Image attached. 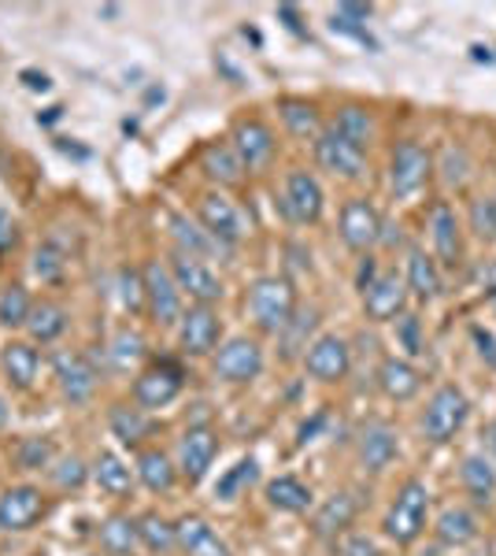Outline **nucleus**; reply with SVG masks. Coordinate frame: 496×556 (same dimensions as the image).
Masks as SVG:
<instances>
[{
    "instance_id": "f257e3e1",
    "label": "nucleus",
    "mask_w": 496,
    "mask_h": 556,
    "mask_svg": "<svg viewBox=\"0 0 496 556\" xmlns=\"http://www.w3.org/2000/svg\"><path fill=\"white\" fill-rule=\"evenodd\" d=\"M249 319L259 334H282L290 327V319L296 316V290L290 278L282 275H264L252 282L249 290Z\"/></svg>"
},
{
    "instance_id": "f03ea898",
    "label": "nucleus",
    "mask_w": 496,
    "mask_h": 556,
    "mask_svg": "<svg viewBox=\"0 0 496 556\" xmlns=\"http://www.w3.org/2000/svg\"><path fill=\"white\" fill-rule=\"evenodd\" d=\"M427 513H430V490L422 479H408L396 493V501L390 505V513L382 519V531L396 545H411L419 542V534L427 531Z\"/></svg>"
},
{
    "instance_id": "7ed1b4c3",
    "label": "nucleus",
    "mask_w": 496,
    "mask_h": 556,
    "mask_svg": "<svg viewBox=\"0 0 496 556\" xmlns=\"http://www.w3.org/2000/svg\"><path fill=\"white\" fill-rule=\"evenodd\" d=\"M186 390V371L178 361L170 356H160V361L145 364L133 379V405L145 412H160L167 405H175Z\"/></svg>"
},
{
    "instance_id": "20e7f679",
    "label": "nucleus",
    "mask_w": 496,
    "mask_h": 556,
    "mask_svg": "<svg viewBox=\"0 0 496 556\" xmlns=\"http://www.w3.org/2000/svg\"><path fill=\"white\" fill-rule=\"evenodd\" d=\"M141 275H145L149 319L156 323V327H178L186 316V298H182V290H178L175 275H170V267L164 260H149V264L141 267Z\"/></svg>"
},
{
    "instance_id": "39448f33",
    "label": "nucleus",
    "mask_w": 496,
    "mask_h": 556,
    "mask_svg": "<svg viewBox=\"0 0 496 556\" xmlns=\"http://www.w3.org/2000/svg\"><path fill=\"white\" fill-rule=\"evenodd\" d=\"M467 416H471L467 393L459 390V386H441L434 397H430L427 412H422V434H427V442L445 445L463 430Z\"/></svg>"
},
{
    "instance_id": "423d86ee",
    "label": "nucleus",
    "mask_w": 496,
    "mask_h": 556,
    "mask_svg": "<svg viewBox=\"0 0 496 556\" xmlns=\"http://www.w3.org/2000/svg\"><path fill=\"white\" fill-rule=\"evenodd\" d=\"M430 172H434V156H430L427 146L419 141H396L393 156H390V193L396 201H408L427 186Z\"/></svg>"
},
{
    "instance_id": "0eeeda50",
    "label": "nucleus",
    "mask_w": 496,
    "mask_h": 556,
    "mask_svg": "<svg viewBox=\"0 0 496 556\" xmlns=\"http://www.w3.org/2000/svg\"><path fill=\"white\" fill-rule=\"evenodd\" d=\"M327 212V193H322L319 178L308 167H293L285 175V190H282V215L296 227H315Z\"/></svg>"
},
{
    "instance_id": "6e6552de",
    "label": "nucleus",
    "mask_w": 496,
    "mask_h": 556,
    "mask_svg": "<svg viewBox=\"0 0 496 556\" xmlns=\"http://www.w3.org/2000/svg\"><path fill=\"white\" fill-rule=\"evenodd\" d=\"M52 375H56V386L67 405H89L97 397V386H101L97 364L86 353H71V349L52 353Z\"/></svg>"
},
{
    "instance_id": "1a4fd4ad",
    "label": "nucleus",
    "mask_w": 496,
    "mask_h": 556,
    "mask_svg": "<svg viewBox=\"0 0 496 556\" xmlns=\"http://www.w3.org/2000/svg\"><path fill=\"white\" fill-rule=\"evenodd\" d=\"M212 367H215V379H222L230 386H249V382H256L267 367L264 345H259L256 338L238 334V338H230L227 345H219Z\"/></svg>"
},
{
    "instance_id": "9d476101",
    "label": "nucleus",
    "mask_w": 496,
    "mask_h": 556,
    "mask_svg": "<svg viewBox=\"0 0 496 556\" xmlns=\"http://www.w3.org/2000/svg\"><path fill=\"white\" fill-rule=\"evenodd\" d=\"M49 516V497L23 482V486H8L0 493V531L4 534H26Z\"/></svg>"
},
{
    "instance_id": "9b49d317",
    "label": "nucleus",
    "mask_w": 496,
    "mask_h": 556,
    "mask_svg": "<svg viewBox=\"0 0 496 556\" xmlns=\"http://www.w3.org/2000/svg\"><path fill=\"white\" fill-rule=\"evenodd\" d=\"M196 219H201V227L212 235L219 245H241V241L249 238V223L245 215H241L238 204L230 201V197L222 193H204L201 204H196Z\"/></svg>"
},
{
    "instance_id": "f8f14e48",
    "label": "nucleus",
    "mask_w": 496,
    "mask_h": 556,
    "mask_svg": "<svg viewBox=\"0 0 496 556\" xmlns=\"http://www.w3.org/2000/svg\"><path fill=\"white\" fill-rule=\"evenodd\" d=\"M170 275H175L178 290L182 298H189L193 304H215L222 301V278L215 275V267L207 260H196V256H186V253H175L167 260Z\"/></svg>"
},
{
    "instance_id": "ddd939ff",
    "label": "nucleus",
    "mask_w": 496,
    "mask_h": 556,
    "mask_svg": "<svg viewBox=\"0 0 496 556\" xmlns=\"http://www.w3.org/2000/svg\"><path fill=\"white\" fill-rule=\"evenodd\" d=\"M304 371L315 382H345L352 371V349L345 338L338 334H319L315 342L304 349Z\"/></svg>"
},
{
    "instance_id": "4468645a",
    "label": "nucleus",
    "mask_w": 496,
    "mask_h": 556,
    "mask_svg": "<svg viewBox=\"0 0 496 556\" xmlns=\"http://www.w3.org/2000/svg\"><path fill=\"white\" fill-rule=\"evenodd\" d=\"M315 160H319L322 172H330L333 178H345V182H356V178L367 175V152L345 141L333 127L315 138Z\"/></svg>"
},
{
    "instance_id": "2eb2a0df",
    "label": "nucleus",
    "mask_w": 496,
    "mask_h": 556,
    "mask_svg": "<svg viewBox=\"0 0 496 556\" xmlns=\"http://www.w3.org/2000/svg\"><path fill=\"white\" fill-rule=\"evenodd\" d=\"M230 146L238 149L245 172H267L278 156V138L264 119H241L230 134Z\"/></svg>"
},
{
    "instance_id": "dca6fc26",
    "label": "nucleus",
    "mask_w": 496,
    "mask_h": 556,
    "mask_svg": "<svg viewBox=\"0 0 496 556\" xmlns=\"http://www.w3.org/2000/svg\"><path fill=\"white\" fill-rule=\"evenodd\" d=\"M382 238V215L367 197H352L341 208V241L352 253H371Z\"/></svg>"
},
{
    "instance_id": "f3484780",
    "label": "nucleus",
    "mask_w": 496,
    "mask_h": 556,
    "mask_svg": "<svg viewBox=\"0 0 496 556\" xmlns=\"http://www.w3.org/2000/svg\"><path fill=\"white\" fill-rule=\"evenodd\" d=\"M222 334V319L212 304H189L182 323H178V345L186 356H207L219 345Z\"/></svg>"
},
{
    "instance_id": "a211bd4d",
    "label": "nucleus",
    "mask_w": 496,
    "mask_h": 556,
    "mask_svg": "<svg viewBox=\"0 0 496 556\" xmlns=\"http://www.w3.org/2000/svg\"><path fill=\"white\" fill-rule=\"evenodd\" d=\"M219 456V434L212 427H189L178 438V475L186 482H201Z\"/></svg>"
},
{
    "instance_id": "6ab92c4d",
    "label": "nucleus",
    "mask_w": 496,
    "mask_h": 556,
    "mask_svg": "<svg viewBox=\"0 0 496 556\" xmlns=\"http://www.w3.org/2000/svg\"><path fill=\"white\" fill-rule=\"evenodd\" d=\"M404 304H408V286L396 271H378L374 282L364 290V312L374 323H390L404 316Z\"/></svg>"
},
{
    "instance_id": "aec40b11",
    "label": "nucleus",
    "mask_w": 496,
    "mask_h": 556,
    "mask_svg": "<svg viewBox=\"0 0 496 556\" xmlns=\"http://www.w3.org/2000/svg\"><path fill=\"white\" fill-rule=\"evenodd\" d=\"M356 453H359V464H364V471L382 475L396 460V456H400V438H396V430L390 424L374 419V424H367L364 430H359Z\"/></svg>"
},
{
    "instance_id": "412c9836",
    "label": "nucleus",
    "mask_w": 496,
    "mask_h": 556,
    "mask_svg": "<svg viewBox=\"0 0 496 556\" xmlns=\"http://www.w3.org/2000/svg\"><path fill=\"white\" fill-rule=\"evenodd\" d=\"M430 241H434V260L441 267L463 264V241H459V219L448 201H434L430 208Z\"/></svg>"
},
{
    "instance_id": "4be33fe9",
    "label": "nucleus",
    "mask_w": 496,
    "mask_h": 556,
    "mask_svg": "<svg viewBox=\"0 0 496 556\" xmlns=\"http://www.w3.org/2000/svg\"><path fill=\"white\" fill-rule=\"evenodd\" d=\"M0 371H4V379L12 390L20 393H30L34 382H38L41 375V353L34 342H23V338H12L4 349H0Z\"/></svg>"
},
{
    "instance_id": "5701e85b",
    "label": "nucleus",
    "mask_w": 496,
    "mask_h": 556,
    "mask_svg": "<svg viewBox=\"0 0 496 556\" xmlns=\"http://www.w3.org/2000/svg\"><path fill=\"white\" fill-rule=\"evenodd\" d=\"M175 534H178V549L186 556H233V549L222 542L219 531L204 516H182L175 523Z\"/></svg>"
},
{
    "instance_id": "b1692460",
    "label": "nucleus",
    "mask_w": 496,
    "mask_h": 556,
    "mask_svg": "<svg viewBox=\"0 0 496 556\" xmlns=\"http://www.w3.org/2000/svg\"><path fill=\"white\" fill-rule=\"evenodd\" d=\"M378 390H382L390 401H396V405L419 397V390H422L419 367L411 361H404V356H385L382 367H378Z\"/></svg>"
},
{
    "instance_id": "393cba45",
    "label": "nucleus",
    "mask_w": 496,
    "mask_h": 556,
    "mask_svg": "<svg viewBox=\"0 0 496 556\" xmlns=\"http://www.w3.org/2000/svg\"><path fill=\"white\" fill-rule=\"evenodd\" d=\"M201 172L212 178L215 186H241L245 182V164H241L238 149L227 141H207L201 149Z\"/></svg>"
},
{
    "instance_id": "a878e982",
    "label": "nucleus",
    "mask_w": 496,
    "mask_h": 556,
    "mask_svg": "<svg viewBox=\"0 0 496 556\" xmlns=\"http://www.w3.org/2000/svg\"><path fill=\"white\" fill-rule=\"evenodd\" d=\"M71 327V312L63 308L56 301H34V312L30 319H26V342L34 345H52L60 342L63 334H67Z\"/></svg>"
},
{
    "instance_id": "bb28decb",
    "label": "nucleus",
    "mask_w": 496,
    "mask_h": 556,
    "mask_svg": "<svg viewBox=\"0 0 496 556\" xmlns=\"http://www.w3.org/2000/svg\"><path fill=\"white\" fill-rule=\"evenodd\" d=\"M170 238H175V253H186V256H196V260H207V256H215V253L227 249L207 235V230L201 227V219H189V215H182V212L170 215Z\"/></svg>"
},
{
    "instance_id": "cd10ccee",
    "label": "nucleus",
    "mask_w": 496,
    "mask_h": 556,
    "mask_svg": "<svg viewBox=\"0 0 496 556\" xmlns=\"http://www.w3.org/2000/svg\"><path fill=\"white\" fill-rule=\"evenodd\" d=\"M89 475H93V482L107 497H119V501L133 497V486H138V475H133V468L119 453H101L93 460V468H89Z\"/></svg>"
},
{
    "instance_id": "c85d7f7f",
    "label": "nucleus",
    "mask_w": 496,
    "mask_h": 556,
    "mask_svg": "<svg viewBox=\"0 0 496 556\" xmlns=\"http://www.w3.org/2000/svg\"><path fill=\"white\" fill-rule=\"evenodd\" d=\"M264 493H267V505L285 516H304V513H311V505H315L311 486L296 479V475H278V479L267 482Z\"/></svg>"
},
{
    "instance_id": "c756f323",
    "label": "nucleus",
    "mask_w": 496,
    "mask_h": 556,
    "mask_svg": "<svg viewBox=\"0 0 496 556\" xmlns=\"http://www.w3.org/2000/svg\"><path fill=\"white\" fill-rule=\"evenodd\" d=\"M133 475L149 493H170L178 482V464L164 450H141L133 460Z\"/></svg>"
},
{
    "instance_id": "7c9ffc66",
    "label": "nucleus",
    "mask_w": 496,
    "mask_h": 556,
    "mask_svg": "<svg viewBox=\"0 0 496 556\" xmlns=\"http://www.w3.org/2000/svg\"><path fill=\"white\" fill-rule=\"evenodd\" d=\"M356 513H359L356 493H348V490L333 493V497L322 501L319 513H315V534H319V538H333V534L348 531L352 519H356Z\"/></svg>"
},
{
    "instance_id": "2f4dec72",
    "label": "nucleus",
    "mask_w": 496,
    "mask_h": 556,
    "mask_svg": "<svg viewBox=\"0 0 496 556\" xmlns=\"http://www.w3.org/2000/svg\"><path fill=\"white\" fill-rule=\"evenodd\" d=\"M107 430H112L115 438H119V445H126V450H138L141 442L152 434V419L145 408L138 405H115L112 412H107Z\"/></svg>"
},
{
    "instance_id": "473e14b6",
    "label": "nucleus",
    "mask_w": 496,
    "mask_h": 556,
    "mask_svg": "<svg viewBox=\"0 0 496 556\" xmlns=\"http://www.w3.org/2000/svg\"><path fill=\"white\" fill-rule=\"evenodd\" d=\"M408 293H415L419 301H437L445 282H441V264L434 256H427L422 249H415L408 256V278H404Z\"/></svg>"
},
{
    "instance_id": "72a5a7b5",
    "label": "nucleus",
    "mask_w": 496,
    "mask_h": 556,
    "mask_svg": "<svg viewBox=\"0 0 496 556\" xmlns=\"http://www.w3.org/2000/svg\"><path fill=\"white\" fill-rule=\"evenodd\" d=\"M459 479H463L467 497L474 501L478 508H485L496 497V468L485 460L482 453L463 456V468H459Z\"/></svg>"
},
{
    "instance_id": "f704fd0d",
    "label": "nucleus",
    "mask_w": 496,
    "mask_h": 556,
    "mask_svg": "<svg viewBox=\"0 0 496 556\" xmlns=\"http://www.w3.org/2000/svg\"><path fill=\"white\" fill-rule=\"evenodd\" d=\"M97 542H101V549L107 556H133L141 545L138 538V519L130 516H107L101 523V531H97Z\"/></svg>"
},
{
    "instance_id": "c9c22d12",
    "label": "nucleus",
    "mask_w": 496,
    "mask_h": 556,
    "mask_svg": "<svg viewBox=\"0 0 496 556\" xmlns=\"http://www.w3.org/2000/svg\"><path fill=\"white\" fill-rule=\"evenodd\" d=\"M434 534H437L441 545H453V549H459V545H471L478 538V519H474L471 508L453 505V508H445V513L437 516Z\"/></svg>"
},
{
    "instance_id": "e433bc0d",
    "label": "nucleus",
    "mask_w": 496,
    "mask_h": 556,
    "mask_svg": "<svg viewBox=\"0 0 496 556\" xmlns=\"http://www.w3.org/2000/svg\"><path fill=\"white\" fill-rule=\"evenodd\" d=\"M333 130L341 134L345 141H352L356 149H364L374 141V115H371V108H364V104H341L338 108V119H333Z\"/></svg>"
},
{
    "instance_id": "4c0bfd02",
    "label": "nucleus",
    "mask_w": 496,
    "mask_h": 556,
    "mask_svg": "<svg viewBox=\"0 0 496 556\" xmlns=\"http://www.w3.org/2000/svg\"><path fill=\"white\" fill-rule=\"evenodd\" d=\"M278 115H282L285 130L301 141H315L322 134V123H319V108L311 101H296V97H285L278 101Z\"/></svg>"
},
{
    "instance_id": "58836bf2",
    "label": "nucleus",
    "mask_w": 496,
    "mask_h": 556,
    "mask_svg": "<svg viewBox=\"0 0 496 556\" xmlns=\"http://www.w3.org/2000/svg\"><path fill=\"white\" fill-rule=\"evenodd\" d=\"M138 538L141 545L152 553V556H170L178 549V534H175V523H167L160 513H145L138 516Z\"/></svg>"
},
{
    "instance_id": "ea45409f",
    "label": "nucleus",
    "mask_w": 496,
    "mask_h": 556,
    "mask_svg": "<svg viewBox=\"0 0 496 556\" xmlns=\"http://www.w3.org/2000/svg\"><path fill=\"white\" fill-rule=\"evenodd\" d=\"M30 312H34V298L26 286L12 282L0 290V327L4 330H23L26 319H30Z\"/></svg>"
},
{
    "instance_id": "a19ab883",
    "label": "nucleus",
    "mask_w": 496,
    "mask_h": 556,
    "mask_svg": "<svg viewBox=\"0 0 496 556\" xmlns=\"http://www.w3.org/2000/svg\"><path fill=\"white\" fill-rule=\"evenodd\" d=\"M256 479H259V460H256V456H241L230 471L219 475V482H215V497H219V501H238Z\"/></svg>"
},
{
    "instance_id": "79ce46f5",
    "label": "nucleus",
    "mask_w": 496,
    "mask_h": 556,
    "mask_svg": "<svg viewBox=\"0 0 496 556\" xmlns=\"http://www.w3.org/2000/svg\"><path fill=\"white\" fill-rule=\"evenodd\" d=\"M115 293H119L123 312L145 316V275H141V267H119L115 271Z\"/></svg>"
},
{
    "instance_id": "37998d69",
    "label": "nucleus",
    "mask_w": 496,
    "mask_h": 556,
    "mask_svg": "<svg viewBox=\"0 0 496 556\" xmlns=\"http://www.w3.org/2000/svg\"><path fill=\"white\" fill-rule=\"evenodd\" d=\"M141 356H145V338L130 327H123L119 334L112 338V345H107V364H112V371H130Z\"/></svg>"
},
{
    "instance_id": "c03bdc74",
    "label": "nucleus",
    "mask_w": 496,
    "mask_h": 556,
    "mask_svg": "<svg viewBox=\"0 0 496 556\" xmlns=\"http://www.w3.org/2000/svg\"><path fill=\"white\" fill-rule=\"evenodd\" d=\"M49 479H52V486H56L60 493H78L86 486L93 475H89V464L82 460V456H60V460H52V468H49Z\"/></svg>"
},
{
    "instance_id": "a18cd8bd",
    "label": "nucleus",
    "mask_w": 496,
    "mask_h": 556,
    "mask_svg": "<svg viewBox=\"0 0 496 556\" xmlns=\"http://www.w3.org/2000/svg\"><path fill=\"white\" fill-rule=\"evenodd\" d=\"M30 271L41 286H56V282H63V275H67V253L52 245V241H44V245L34 249Z\"/></svg>"
},
{
    "instance_id": "49530a36",
    "label": "nucleus",
    "mask_w": 496,
    "mask_h": 556,
    "mask_svg": "<svg viewBox=\"0 0 496 556\" xmlns=\"http://www.w3.org/2000/svg\"><path fill=\"white\" fill-rule=\"evenodd\" d=\"M467 227H471L474 241L496 245V197H474L467 208Z\"/></svg>"
},
{
    "instance_id": "de8ad7c7",
    "label": "nucleus",
    "mask_w": 496,
    "mask_h": 556,
    "mask_svg": "<svg viewBox=\"0 0 496 556\" xmlns=\"http://www.w3.org/2000/svg\"><path fill=\"white\" fill-rule=\"evenodd\" d=\"M52 460H56V445H52V438H23L20 445H15V464H20L23 471H49Z\"/></svg>"
},
{
    "instance_id": "09e8293b",
    "label": "nucleus",
    "mask_w": 496,
    "mask_h": 556,
    "mask_svg": "<svg viewBox=\"0 0 496 556\" xmlns=\"http://www.w3.org/2000/svg\"><path fill=\"white\" fill-rule=\"evenodd\" d=\"M330 30H333V34H345V38L359 41V45H367V49H374V52H378V41L371 38V30H367L364 23H352V20H345V15L333 12V15H330Z\"/></svg>"
},
{
    "instance_id": "8fccbe9b",
    "label": "nucleus",
    "mask_w": 496,
    "mask_h": 556,
    "mask_svg": "<svg viewBox=\"0 0 496 556\" xmlns=\"http://www.w3.org/2000/svg\"><path fill=\"white\" fill-rule=\"evenodd\" d=\"M341 556H382V549H378V542L374 538H367V534H345L341 538Z\"/></svg>"
},
{
    "instance_id": "3c124183",
    "label": "nucleus",
    "mask_w": 496,
    "mask_h": 556,
    "mask_svg": "<svg viewBox=\"0 0 496 556\" xmlns=\"http://www.w3.org/2000/svg\"><path fill=\"white\" fill-rule=\"evenodd\" d=\"M445 156H448V164H445V182H448V186H463V178H467V152H463V149H448Z\"/></svg>"
},
{
    "instance_id": "603ef678",
    "label": "nucleus",
    "mask_w": 496,
    "mask_h": 556,
    "mask_svg": "<svg viewBox=\"0 0 496 556\" xmlns=\"http://www.w3.org/2000/svg\"><path fill=\"white\" fill-rule=\"evenodd\" d=\"M471 338H474L478 353H482V361L489 367H496V338L489 334V330H482V327H471Z\"/></svg>"
},
{
    "instance_id": "864d4df0",
    "label": "nucleus",
    "mask_w": 496,
    "mask_h": 556,
    "mask_svg": "<svg viewBox=\"0 0 496 556\" xmlns=\"http://www.w3.org/2000/svg\"><path fill=\"white\" fill-rule=\"evenodd\" d=\"M278 20H282L285 30H293L296 38H308V30H304V23H301V12H296L293 4H278Z\"/></svg>"
},
{
    "instance_id": "5fc2aeb1",
    "label": "nucleus",
    "mask_w": 496,
    "mask_h": 556,
    "mask_svg": "<svg viewBox=\"0 0 496 556\" xmlns=\"http://www.w3.org/2000/svg\"><path fill=\"white\" fill-rule=\"evenodd\" d=\"M396 323L404 327V342H408V353H411V356H415V353H422V349H419V319H415V316H400Z\"/></svg>"
},
{
    "instance_id": "6e6d98bb",
    "label": "nucleus",
    "mask_w": 496,
    "mask_h": 556,
    "mask_svg": "<svg viewBox=\"0 0 496 556\" xmlns=\"http://www.w3.org/2000/svg\"><path fill=\"white\" fill-rule=\"evenodd\" d=\"M12 245H15V219L12 212L0 208V253H8Z\"/></svg>"
},
{
    "instance_id": "4d7b16f0",
    "label": "nucleus",
    "mask_w": 496,
    "mask_h": 556,
    "mask_svg": "<svg viewBox=\"0 0 496 556\" xmlns=\"http://www.w3.org/2000/svg\"><path fill=\"white\" fill-rule=\"evenodd\" d=\"M371 12H374L371 4H338V15H345L352 23H364V26L371 20Z\"/></svg>"
},
{
    "instance_id": "13d9d810",
    "label": "nucleus",
    "mask_w": 496,
    "mask_h": 556,
    "mask_svg": "<svg viewBox=\"0 0 496 556\" xmlns=\"http://www.w3.org/2000/svg\"><path fill=\"white\" fill-rule=\"evenodd\" d=\"M23 78H26V86H30V89H41V93L52 86V83H49V75H38V71H23Z\"/></svg>"
},
{
    "instance_id": "bf43d9fd",
    "label": "nucleus",
    "mask_w": 496,
    "mask_h": 556,
    "mask_svg": "<svg viewBox=\"0 0 496 556\" xmlns=\"http://www.w3.org/2000/svg\"><path fill=\"white\" fill-rule=\"evenodd\" d=\"M471 56L478 60V64H496V52L485 49V45H471Z\"/></svg>"
},
{
    "instance_id": "052dcab7",
    "label": "nucleus",
    "mask_w": 496,
    "mask_h": 556,
    "mask_svg": "<svg viewBox=\"0 0 496 556\" xmlns=\"http://www.w3.org/2000/svg\"><path fill=\"white\" fill-rule=\"evenodd\" d=\"M8 419H12V408H8V401L0 397V434L8 430Z\"/></svg>"
},
{
    "instance_id": "680f3d73",
    "label": "nucleus",
    "mask_w": 496,
    "mask_h": 556,
    "mask_svg": "<svg viewBox=\"0 0 496 556\" xmlns=\"http://www.w3.org/2000/svg\"><path fill=\"white\" fill-rule=\"evenodd\" d=\"M489 304H493V312H496V260H493V267H489Z\"/></svg>"
},
{
    "instance_id": "e2e57ef3",
    "label": "nucleus",
    "mask_w": 496,
    "mask_h": 556,
    "mask_svg": "<svg viewBox=\"0 0 496 556\" xmlns=\"http://www.w3.org/2000/svg\"><path fill=\"white\" fill-rule=\"evenodd\" d=\"M489 445H493V456H496V419H493V427H489Z\"/></svg>"
}]
</instances>
